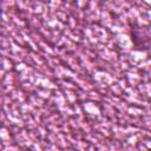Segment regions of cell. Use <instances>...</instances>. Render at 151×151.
Listing matches in <instances>:
<instances>
[{"instance_id": "obj_1", "label": "cell", "mask_w": 151, "mask_h": 151, "mask_svg": "<svg viewBox=\"0 0 151 151\" xmlns=\"http://www.w3.org/2000/svg\"><path fill=\"white\" fill-rule=\"evenodd\" d=\"M131 40L136 50L147 51L151 46V37L149 31L136 24L131 25Z\"/></svg>"}]
</instances>
